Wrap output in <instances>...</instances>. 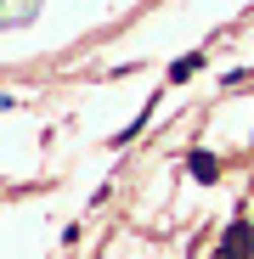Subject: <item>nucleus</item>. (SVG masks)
Instances as JSON below:
<instances>
[{"label":"nucleus","mask_w":254,"mask_h":259,"mask_svg":"<svg viewBox=\"0 0 254 259\" xmlns=\"http://www.w3.org/2000/svg\"><path fill=\"white\" fill-rule=\"evenodd\" d=\"M187 175H192V181H203V186H215V175H221V158L198 147V152L187 158Z\"/></svg>","instance_id":"obj_2"},{"label":"nucleus","mask_w":254,"mask_h":259,"mask_svg":"<svg viewBox=\"0 0 254 259\" xmlns=\"http://www.w3.org/2000/svg\"><path fill=\"white\" fill-rule=\"evenodd\" d=\"M198 68H203V51H187V57H181L175 68H169V84H181V79H192Z\"/></svg>","instance_id":"obj_3"},{"label":"nucleus","mask_w":254,"mask_h":259,"mask_svg":"<svg viewBox=\"0 0 254 259\" xmlns=\"http://www.w3.org/2000/svg\"><path fill=\"white\" fill-rule=\"evenodd\" d=\"M254 253V226H226V237H221V259H248Z\"/></svg>","instance_id":"obj_1"},{"label":"nucleus","mask_w":254,"mask_h":259,"mask_svg":"<svg viewBox=\"0 0 254 259\" xmlns=\"http://www.w3.org/2000/svg\"><path fill=\"white\" fill-rule=\"evenodd\" d=\"M0 107H17V102H12V96H0Z\"/></svg>","instance_id":"obj_4"}]
</instances>
